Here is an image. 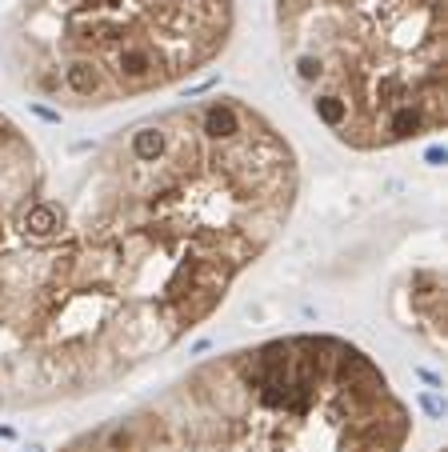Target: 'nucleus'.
Returning a JSON list of instances; mask_svg holds the SVG:
<instances>
[{"instance_id":"f257e3e1","label":"nucleus","mask_w":448,"mask_h":452,"mask_svg":"<svg viewBox=\"0 0 448 452\" xmlns=\"http://www.w3.org/2000/svg\"><path fill=\"white\" fill-rule=\"evenodd\" d=\"M296 152L240 97L112 132L0 244V412L80 401L176 348L285 232Z\"/></svg>"},{"instance_id":"f03ea898","label":"nucleus","mask_w":448,"mask_h":452,"mask_svg":"<svg viewBox=\"0 0 448 452\" xmlns=\"http://www.w3.org/2000/svg\"><path fill=\"white\" fill-rule=\"evenodd\" d=\"M408 404L344 337L292 332L208 356L61 452H404Z\"/></svg>"},{"instance_id":"7ed1b4c3","label":"nucleus","mask_w":448,"mask_h":452,"mask_svg":"<svg viewBox=\"0 0 448 452\" xmlns=\"http://www.w3.org/2000/svg\"><path fill=\"white\" fill-rule=\"evenodd\" d=\"M296 92L340 145L384 152L445 129V0H272Z\"/></svg>"},{"instance_id":"20e7f679","label":"nucleus","mask_w":448,"mask_h":452,"mask_svg":"<svg viewBox=\"0 0 448 452\" xmlns=\"http://www.w3.org/2000/svg\"><path fill=\"white\" fill-rule=\"evenodd\" d=\"M232 29L237 0H20L4 52L24 92L96 113L192 81Z\"/></svg>"},{"instance_id":"39448f33","label":"nucleus","mask_w":448,"mask_h":452,"mask_svg":"<svg viewBox=\"0 0 448 452\" xmlns=\"http://www.w3.org/2000/svg\"><path fill=\"white\" fill-rule=\"evenodd\" d=\"M413 324L429 337L432 348H440L445 344V284H440V273L436 268H424V273L413 276Z\"/></svg>"},{"instance_id":"423d86ee","label":"nucleus","mask_w":448,"mask_h":452,"mask_svg":"<svg viewBox=\"0 0 448 452\" xmlns=\"http://www.w3.org/2000/svg\"><path fill=\"white\" fill-rule=\"evenodd\" d=\"M436 452H445V449H436Z\"/></svg>"}]
</instances>
